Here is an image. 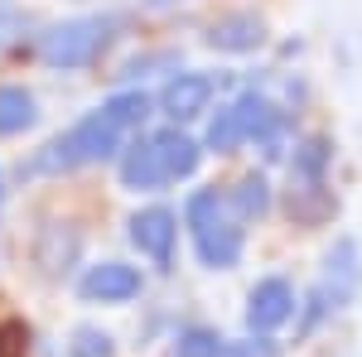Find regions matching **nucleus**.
Listing matches in <instances>:
<instances>
[{"label":"nucleus","instance_id":"1","mask_svg":"<svg viewBox=\"0 0 362 357\" xmlns=\"http://www.w3.org/2000/svg\"><path fill=\"white\" fill-rule=\"evenodd\" d=\"M116 150H126V131L97 107V111H87L83 121H73L63 136L49 140L25 169L29 174H68V169H83V165H102Z\"/></svg>","mask_w":362,"mask_h":357},{"label":"nucleus","instance_id":"2","mask_svg":"<svg viewBox=\"0 0 362 357\" xmlns=\"http://www.w3.org/2000/svg\"><path fill=\"white\" fill-rule=\"evenodd\" d=\"M184 222L194 232V247H198V261L213 266V271H232L242 261V227L227 208V193L218 189H198L189 193L184 203Z\"/></svg>","mask_w":362,"mask_h":357},{"label":"nucleus","instance_id":"3","mask_svg":"<svg viewBox=\"0 0 362 357\" xmlns=\"http://www.w3.org/2000/svg\"><path fill=\"white\" fill-rule=\"evenodd\" d=\"M116 25H121L116 15H73V20L54 25L39 39V58L49 68H63V73L68 68H87L116 39Z\"/></svg>","mask_w":362,"mask_h":357},{"label":"nucleus","instance_id":"4","mask_svg":"<svg viewBox=\"0 0 362 357\" xmlns=\"http://www.w3.org/2000/svg\"><path fill=\"white\" fill-rule=\"evenodd\" d=\"M329 309H348L362 290V247L358 237H334V247L324 251V271L314 285Z\"/></svg>","mask_w":362,"mask_h":357},{"label":"nucleus","instance_id":"5","mask_svg":"<svg viewBox=\"0 0 362 357\" xmlns=\"http://www.w3.org/2000/svg\"><path fill=\"white\" fill-rule=\"evenodd\" d=\"M295 285L285 280V275H266V280H256L247 295V329L251 338H271L280 324H290L295 319Z\"/></svg>","mask_w":362,"mask_h":357},{"label":"nucleus","instance_id":"6","mask_svg":"<svg viewBox=\"0 0 362 357\" xmlns=\"http://www.w3.org/2000/svg\"><path fill=\"white\" fill-rule=\"evenodd\" d=\"M213 97H218V78H208V73H174L160 87V111L174 126H184V121H198L213 107Z\"/></svg>","mask_w":362,"mask_h":357},{"label":"nucleus","instance_id":"7","mask_svg":"<svg viewBox=\"0 0 362 357\" xmlns=\"http://www.w3.org/2000/svg\"><path fill=\"white\" fill-rule=\"evenodd\" d=\"M131 242H136L140 256H150L160 271H169L174 266V242H179V218L169 213L165 203L140 208L136 218H131Z\"/></svg>","mask_w":362,"mask_h":357},{"label":"nucleus","instance_id":"8","mask_svg":"<svg viewBox=\"0 0 362 357\" xmlns=\"http://www.w3.org/2000/svg\"><path fill=\"white\" fill-rule=\"evenodd\" d=\"M78 290L92 304H126V300L140 295V271L126 266V261H102V266H87Z\"/></svg>","mask_w":362,"mask_h":357},{"label":"nucleus","instance_id":"9","mask_svg":"<svg viewBox=\"0 0 362 357\" xmlns=\"http://www.w3.org/2000/svg\"><path fill=\"white\" fill-rule=\"evenodd\" d=\"M121 184L136 193H155L169 184L165 165H160V150H155V140L150 136H136L126 150H121Z\"/></svg>","mask_w":362,"mask_h":357},{"label":"nucleus","instance_id":"10","mask_svg":"<svg viewBox=\"0 0 362 357\" xmlns=\"http://www.w3.org/2000/svg\"><path fill=\"white\" fill-rule=\"evenodd\" d=\"M261 44H266V25L251 10H232L208 25V49H218V54H251Z\"/></svg>","mask_w":362,"mask_h":357},{"label":"nucleus","instance_id":"11","mask_svg":"<svg viewBox=\"0 0 362 357\" xmlns=\"http://www.w3.org/2000/svg\"><path fill=\"white\" fill-rule=\"evenodd\" d=\"M155 150H160V165H165V174H169V184L174 179H189L198 169V160H203V145H198L194 136H184L179 126H165V131H155Z\"/></svg>","mask_w":362,"mask_h":357},{"label":"nucleus","instance_id":"12","mask_svg":"<svg viewBox=\"0 0 362 357\" xmlns=\"http://www.w3.org/2000/svg\"><path fill=\"white\" fill-rule=\"evenodd\" d=\"M227 208H232L237 222L266 218V213H271V184H266V174H242V179L232 184V193H227Z\"/></svg>","mask_w":362,"mask_h":357},{"label":"nucleus","instance_id":"13","mask_svg":"<svg viewBox=\"0 0 362 357\" xmlns=\"http://www.w3.org/2000/svg\"><path fill=\"white\" fill-rule=\"evenodd\" d=\"M34 116H39L34 92H25L15 83H0V136H20L25 126H34Z\"/></svg>","mask_w":362,"mask_h":357},{"label":"nucleus","instance_id":"14","mask_svg":"<svg viewBox=\"0 0 362 357\" xmlns=\"http://www.w3.org/2000/svg\"><path fill=\"white\" fill-rule=\"evenodd\" d=\"M329 160H334V145L324 136L305 140L300 150H295V160H290V169H295V179L305 184V189H319L324 184V169H329Z\"/></svg>","mask_w":362,"mask_h":357},{"label":"nucleus","instance_id":"15","mask_svg":"<svg viewBox=\"0 0 362 357\" xmlns=\"http://www.w3.org/2000/svg\"><path fill=\"white\" fill-rule=\"evenodd\" d=\"M102 111L112 116L121 131H140V126H145V116H150V97H145V92H131V87H126V92L107 97V102H102Z\"/></svg>","mask_w":362,"mask_h":357},{"label":"nucleus","instance_id":"16","mask_svg":"<svg viewBox=\"0 0 362 357\" xmlns=\"http://www.w3.org/2000/svg\"><path fill=\"white\" fill-rule=\"evenodd\" d=\"M223 333L218 329H203V324H194V329H184L179 338H174V357H223Z\"/></svg>","mask_w":362,"mask_h":357},{"label":"nucleus","instance_id":"17","mask_svg":"<svg viewBox=\"0 0 362 357\" xmlns=\"http://www.w3.org/2000/svg\"><path fill=\"white\" fill-rule=\"evenodd\" d=\"M68 357H116L112 333H102V329H78V333H73V343H68Z\"/></svg>","mask_w":362,"mask_h":357},{"label":"nucleus","instance_id":"18","mask_svg":"<svg viewBox=\"0 0 362 357\" xmlns=\"http://www.w3.org/2000/svg\"><path fill=\"white\" fill-rule=\"evenodd\" d=\"M223 357H280V343L276 338H227L223 343Z\"/></svg>","mask_w":362,"mask_h":357},{"label":"nucleus","instance_id":"19","mask_svg":"<svg viewBox=\"0 0 362 357\" xmlns=\"http://www.w3.org/2000/svg\"><path fill=\"white\" fill-rule=\"evenodd\" d=\"M324 314H334V309L324 304V295H319V290H309V300L300 304V329H295V338H309V333L319 329V319H324Z\"/></svg>","mask_w":362,"mask_h":357},{"label":"nucleus","instance_id":"20","mask_svg":"<svg viewBox=\"0 0 362 357\" xmlns=\"http://www.w3.org/2000/svg\"><path fill=\"white\" fill-rule=\"evenodd\" d=\"M10 25H15V20H10V10H0V44L10 39Z\"/></svg>","mask_w":362,"mask_h":357},{"label":"nucleus","instance_id":"21","mask_svg":"<svg viewBox=\"0 0 362 357\" xmlns=\"http://www.w3.org/2000/svg\"><path fill=\"white\" fill-rule=\"evenodd\" d=\"M150 5H169V0H150Z\"/></svg>","mask_w":362,"mask_h":357},{"label":"nucleus","instance_id":"22","mask_svg":"<svg viewBox=\"0 0 362 357\" xmlns=\"http://www.w3.org/2000/svg\"><path fill=\"white\" fill-rule=\"evenodd\" d=\"M0 193H5V184H0Z\"/></svg>","mask_w":362,"mask_h":357}]
</instances>
